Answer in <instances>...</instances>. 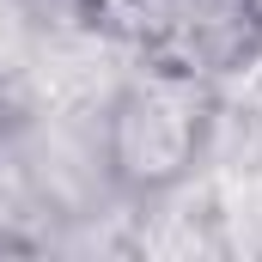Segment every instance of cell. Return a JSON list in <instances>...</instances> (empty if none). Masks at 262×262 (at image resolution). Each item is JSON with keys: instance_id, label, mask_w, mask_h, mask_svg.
I'll use <instances>...</instances> for the list:
<instances>
[{"instance_id": "6da1fadb", "label": "cell", "mask_w": 262, "mask_h": 262, "mask_svg": "<svg viewBox=\"0 0 262 262\" xmlns=\"http://www.w3.org/2000/svg\"><path fill=\"white\" fill-rule=\"evenodd\" d=\"M98 122H104V152L122 201H165L213 159L220 92L207 79L134 55L128 73L104 92Z\"/></svg>"}, {"instance_id": "3957f363", "label": "cell", "mask_w": 262, "mask_h": 262, "mask_svg": "<svg viewBox=\"0 0 262 262\" xmlns=\"http://www.w3.org/2000/svg\"><path fill=\"white\" fill-rule=\"evenodd\" d=\"M85 6H92V12H110V6H116V0H85Z\"/></svg>"}, {"instance_id": "7a4b0ae2", "label": "cell", "mask_w": 262, "mask_h": 262, "mask_svg": "<svg viewBox=\"0 0 262 262\" xmlns=\"http://www.w3.org/2000/svg\"><path fill=\"white\" fill-rule=\"evenodd\" d=\"M98 18L140 61L207 79L213 92L262 55V0H116Z\"/></svg>"}]
</instances>
